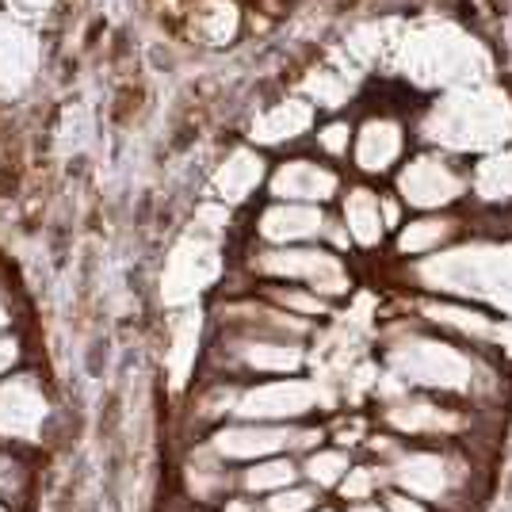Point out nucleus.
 I'll return each mask as SVG.
<instances>
[{
	"label": "nucleus",
	"mask_w": 512,
	"mask_h": 512,
	"mask_svg": "<svg viewBox=\"0 0 512 512\" xmlns=\"http://www.w3.org/2000/svg\"><path fill=\"white\" fill-rule=\"evenodd\" d=\"M394 50V69L409 85L428 88V92H448L459 85H478L490 81L493 54L478 35L467 27L440 16H425L402 27L398 39H390Z\"/></svg>",
	"instance_id": "1"
},
{
	"label": "nucleus",
	"mask_w": 512,
	"mask_h": 512,
	"mask_svg": "<svg viewBox=\"0 0 512 512\" xmlns=\"http://www.w3.org/2000/svg\"><path fill=\"white\" fill-rule=\"evenodd\" d=\"M421 138L451 157H482L512 146V96L493 81L436 92L421 115Z\"/></svg>",
	"instance_id": "2"
},
{
	"label": "nucleus",
	"mask_w": 512,
	"mask_h": 512,
	"mask_svg": "<svg viewBox=\"0 0 512 512\" xmlns=\"http://www.w3.org/2000/svg\"><path fill=\"white\" fill-rule=\"evenodd\" d=\"M413 279L440 295L512 318V241H463L413 260Z\"/></svg>",
	"instance_id": "3"
},
{
	"label": "nucleus",
	"mask_w": 512,
	"mask_h": 512,
	"mask_svg": "<svg viewBox=\"0 0 512 512\" xmlns=\"http://www.w3.org/2000/svg\"><path fill=\"white\" fill-rule=\"evenodd\" d=\"M386 367L390 379H398L402 386L444 390V394H470L486 375L474 348L436 333H402L398 341H390Z\"/></svg>",
	"instance_id": "4"
},
{
	"label": "nucleus",
	"mask_w": 512,
	"mask_h": 512,
	"mask_svg": "<svg viewBox=\"0 0 512 512\" xmlns=\"http://www.w3.org/2000/svg\"><path fill=\"white\" fill-rule=\"evenodd\" d=\"M253 272L276 283H299L321 299H341L352 291V272L341 253L321 245H268L253 256Z\"/></svg>",
	"instance_id": "5"
},
{
	"label": "nucleus",
	"mask_w": 512,
	"mask_h": 512,
	"mask_svg": "<svg viewBox=\"0 0 512 512\" xmlns=\"http://www.w3.org/2000/svg\"><path fill=\"white\" fill-rule=\"evenodd\" d=\"M394 184H398L402 207H409V211L417 214L451 211L459 199L470 195L467 165L459 157H451V153L432 150V146L413 153L409 161H402Z\"/></svg>",
	"instance_id": "6"
},
{
	"label": "nucleus",
	"mask_w": 512,
	"mask_h": 512,
	"mask_svg": "<svg viewBox=\"0 0 512 512\" xmlns=\"http://www.w3.org/2000/svg\"><path fill=\"white\" fill-rule=\"evenodd\" d=\"M421 314L432 329H440L451 341L467 344V348H497L512 356V318H501V314H490L482 306L459 299H428L421 302Z\"/></svg>",
	"instance_id": "7"
},
{
	"label": "nucleus",
	"mask_w": 512,
	"mask_h": 512,
	"mask_svg": "<svg viewBox=\"0 0 512 512\" xmlns=\"http://www.w3.org/2000/svg\"><path fill=\"white\" fill-rule=\"evenodd\" d=\"M43 65V43L31 23L16 20L0 8V104L23 96Z\"/></svg>",
	"instance_id": "8"
},
{
	"label": "nucleus",
	"mask_w": 512,
	"mask_h": 512,
	"mask_svg": "<svg viewBox=\"0 0 512 512\" xmlns=\"http://www.w3.org/2000/svg\"><path fill=\"white\" fill-rule=\"evenodd\" d=\"M318 440V432L291 425H264V421H249V425H234L214 432L211 451L218 459H272L287 448H310Z\"/></svg>",
	"instance_id": "9"
},
{
	"label": "nucleus",
	"mask_w": 512,
	"mask_h": 512,
	"mask_svg": "<svg viewBox=\"0 0 512 512\" xmlns=\"http://www.w3.org/2000/svg\"><path fill=\"white\" fill-rule=\"evenodd\" d=\"M318 406V390L306 379H272V383L249 386L241 398H237L234 413H241L245 421H299L310 409Z\"/></svg>",
	"instance_id": "10"
},
{
	"label": "nucleus",
	"mask_w": 512,
	"mask_h": 512,
	"mask_svg": "<svg viewBox=\"0 0 512 512\" xmlns=\"http://www.w3.org/2000/svg\"><path fill=\"white\" fill-rule=\"evenodd\" d=\"M386 474H390V486L394 490H406L421 501H444L455 486V470H451V459L440 455V451H421V448H394L390 463H386Z\"/></svg>",
	"instance_id": "11"
},
{
	"label": "nucleus",
	"mask_w": 512,
	"mask_h": 512,
	"mask_svg": "<svg viewBox=\"0 0 512 512\" xmlns=\"http://www.w3.org/2000/svg\"><path fill=\"white\" fill-rule=\"evenodd\" d=\"M409 130L398 115H367L356 127V142H352V161L363 176H386L402 165L406 157Z\"/></svg>",
	"instance_id": "12"
},
{
	"label": "nucleus",
	"mask_w": 512,
	"mask_h": 512,
	"mask_svg": "<svg viewBox=\"0 0 512 512\" xmlns=\"http://www.w3.org/2000/svg\"><path fill=\"white\" fill-rule=\"evenodd\" d=\"M268 192L276 195V203H314L325 207L333 195L341 192V176L321 165L314 157H291L276 165V172L268 176Z\"/></svg>",
	"instance_id": "13"
},
{
	"label": "nucleus",
	"mask_w": 512,
	"mask_h": 512,
	"mask_svg": "<svg viewBox=\"0 0 512 512\" xmlns=\"http://www.w3.org/2000/svg\"><path fill=\"white\" fill-rule=\"evenodd\" d=\"M329 214L314 203H272L260 214L256 234L264 245H318L329 237Z\"/></svg>",
	"instance_id": "14"
},
{
	"label": "nucleus",
	"mask_w": 512,
	"mask_h": 512,
	"mask_svg": "<svg viewBox=\"0 0 512 512\" xmlns=\"http://www.w3.org/2000/svg\"><path fill=\"white\" fill-rule=\"evenodd\" d=\"M46 421V394L31 375L0 383V436L39 440Z\"/></svg>",
	"instance_id": "15"
},
{
	"label": "nucleus",
	"mask_w": 512,
	"mask_h": 512,
	"mask_svg": "<svg viewBox=\"0 0 512 512\" xmlns=\"http://www.w3.org/2000/svg\"><path fill=\"white\" fill-rule=\"evenodd\" d=\"M314 127H318V107L310 104L306 96H287V100L264 107V111L256 115L253 127H249V138H253V146L272 150V146H291V142H299V138H306Z\"/></svg>",
	"instance_id": "16"
},
{
	"label": "nucleus",
	"mask_w": 512,
	"mask_h": 512,
	"mask_svg": "<svg viewBox=\"0 0 512 512\" xmlns=\"http://www.w3.org/2000/svg\"><path fill=\"white\" fill-rule=\"evenodd\" d=\"M214 276H218V253H214V245L203 241V237H188L169 260L165 302H192Z\"/></svg>",
	"instance_id": "17"
},
{
	"label": "nucleus",
	"mask_w": 512,
	"mask_h": 512,
	"mask_svg": "<svg viewBox=\"0 0 512 512\" xmlns=\"http://www.w3.org/2000/svg\"><path fill=\"white\" fill-rule=\"evenodd\" d=\"M341 226L356 249H379L386 237L383 195L367 184H352L341 195Z\"/></svg>",
	"instance_id": "18"
},
{
	"label": "nucleus",
	"mask_w": 512,
	"mask_h": 512,
	"mask_svg": "<svg viewBox=\"0 0 512 512\" xmlns=\"http://www.w3.org/2000/svg\"><path fill=\"white\" fill-rule=\"evenodd\" d=\"M386 421L398 428L402 436H451L463 428V413L448 406H436L428 398H413L402 394L386 406Z\"/></svg>",
	"instance_id": "19"
},
{
	"label": "nucleus",
	"mask_w": 512,
	"mask_h": 512,
	"mask_svg": "<svg viewBox=\"0 0 512 512\" xmlns=\"http://www.w3.org/2000/svg\"><path fill=\"white\" fill-rule=\"evenodd\" d=\"M230 352L245 371H260V375H295L306 363L299 344L287 337H272V333H249V337L234 341Z\"/></svg>",
	"instance_id": "20"
},
{
	"label": "nucleus",
	"mask_w": 512,
	"mask_h": 512,
	"mask_svg": "<svg viewBox=\"0 0 512 512\" xmlns=\"http://www.w3.org/2000/svg\"><path fill=\"white\" fill-rule=\"evenodd\" d=\"M264 176H268V165H264L260 150L237 146V150L226 153V161L214 169L211 192L218 195L226 207H230V203H245V199L264 184Z\"/></svg>",
	"instance_id": "21"
},
{
	"label": "nucleus",
	"mask_w": 512,
	"mask_h": 512,
	"mask_svg": "<svg viewBox=\"0 0 512 512\" xmlns=\"http://www.w3.org/2000/svg\"><path fill=\"white\" fill-rule=\"evenodd\" d=\"M455 237H459V218H451L448 211L417 214V218H409V222L398 226L394 249L406 260H425V256L455 245Z\"/></svg>",
	"instance_id": "22"
},
{
	"label": "nucleus",
	"mask_w": 512,
	"mask_h": 512,
	"mask_svg": "<svg viewBox=\"0 0 512 512\" xmlns=\"http://www.w3.org/2000/svg\"><path fill=\"white\" fill-rule=\"evenodd\" d=\"M467 180L470 195L482 207H493V211L512 207V146L474 157V165H467Z\"/></svg>",
	"instance_id": "23"
},
{
	"label": "nucleus",
	"mask_w": 512,
	"mask_h": 512,
	"mask_svg": "<svg viewBox=\"0 0 512 512\" xmlns=\"http://www.w3.org/2000/svg\"><path fill=\"white\" fill-rule=\"evenodd\" d=\"M195 35L203 39L207 46H226L234 43L237 27H241V8L234 0H203L195 8Z\"/></svg>",
	"instance_id": "24"
},
{
	"label": "nucleus",
	"mask_w": 512,
	"mask_h": 512,
	"mask_svg": "<svg viewBox=\"0 0 512 512\" xmlns=\"http://www.w3.org/2000/svg\"><path fill=\"white\" fill-rule=\"evenodd\" d=\"M295 478H299V467L291 459H256L253 467L245 470V490L272 497V493L295 486Z\"/></svg>",
	"instance_id": "25"
},
{
	"label": "nucleus",
	"mask_w": 512,
	"mask_h": 512,
	"mask_svg": "<svg viewBox=\"0 0 512 512\" xmlns=\"http://www.w3.org/2000/svg\"><path fill=\"white\" fill-rule=\"evenodd\" d=\"M348 455L344 448H318L306 455V463H302V474L310 478V486L314 490H333V486H341V478L348 474Z\"/></svg>",
	"instance_id": "26"
},
{
	"label": "nucleus",
	"mask_w": 512,
	"mask_h": 512,
	"mask_svg": "<svg viewBox=\"0 0 512 512\" xmlns=\"http://www.w3.org/2000/svg\"><path fill=\"white\" fill-rule=\"evenodd\" d=\"M383 486H390V474H386V467H348V474L341 478V497L348 501V505H360V501H371L375 493L383 490Z\"/></svg>",
	"instance_id": "27"
},
{
	"label": "nucleus",
	"mask_w": 512,
	"mask_h": 512,
	"mask_svg": "<svg viewBox=\"0 0 512 512\" xmlns=\"http://www.w3.org/2000/svg\"><path fill=\"white\" fill-rule=\"evenodd\" d=\"M272 302H276L279 310H287V314H295V318H318L329 310V299H321L314 291H306V287H287L283 291V283H272Z\"/></svg>",
	"instance_id": "28"
},
{
	"label": "nucleus",
	"mask_w": 512,
	"mask_h": 512,
	"mask_svg": "<svg viewBox=\"0 0 512 512\" xmlns=\"http://www.w3.org/2000/svg\"><path fill=\"white\" fill-rule=\"evenodd\" d=\"M314 142H318V150L325 157H333V161H341L352 153V142H356V127L348 123V119H329V123H321L314 130Z\"/></svg>",
	"instance_id": "29"
},
{
	"label": "nucleus",
	"mask_w": 512,
	"mask_h": 512,
	"mask_svg": "<svg viewBox=\"0 0 512 512\" xmlns=\"http://www.w3.org/2000/svg\"><path fill=\"white\" fill-rule=\"evenodd\" d=\"M314 490L310 486H287V490H279L268 497V509L264 512H310L314 509Z\"/></svg>",
	"instance_id": "30"
},
{
	"label": "nucleus",
	"mask_w": 512,
	"mask_h": 512,
	"mask_svg": "<svg viewBox=\"0 0 512 512\" xmlns=\"http://www.w3.org/2000/svg\"><path fill=\"white\" fill-rule=\"evenodd\" d=\"M0 8L8 12V16H16V20H23V23H35L43 20L46 12L54 8V0H0Z\"/></svg>",
	"instance_id": "31"
},
{
	"label": "nucleus",
	"mask_w": 512,
	"mask_h": 512,
	"mask_svg": "<svg viewBox=\"0 0 512 512\" xmlns=\"http://www.w3.org/2000/svg\"><path fill=\"white\" fill-rule=\"evenodd\" d=\"M192 474H199V482H192L195 497H214V493L226 490V482H230L222 467H195Z\"/></svg>",
	"instance_id": "32"
},
{
	"label": "nucleus",
	"mask_w": 512,
	"mask_h": 512,
	"mask_svg": "<svg viewBox=\"0 0 512 512\" xmlns=\"http://www.w3.org/2000/svg\"><path fill=\"white\" fill-rule=\"evenodd\" d=\"M386 512H428V505L421 501V497H413V493L406 490H386Z\"/></svg>",
	"instance_id": "33"
},
{
	"label": "nucleus",
	"mask_w": 512,
	"mask_h": 512,
	"mask_svg": "<svg viewBox=\"0 0 512 512\" xmlns=\"http://www.w3.org/2000/svg\"><path fill=\"white\" fill-rule=\"evenodd\" d=\"M16 356H20V344L12 341V337H0V375L16 363Z\"/></svg>",
	"instance_id": "34"
},
{
	"label": "nucleus",
	"mask_w": 512,
	"mask_h": 512,
	"mask_svg": "<svg viewBox=\"0 0 512 512\" xmlns=\"http://www.w3.org/2000/svg\"><path fill=\"white\" fill-rule=\"evenodd\" d=\"M12 486H16V463L0 455V490H12Z\"/></svg>",
	"instance_id": "35"
},
{
	"label": "nucleus",
	"mask_w": 512,
	"mask_h": 512,
	"mask_svg": "<svg viewBox=\"0 0 512 512\" xmlns=\"http://www.w3.org/2000/svg\"><path fill=\"white\" fill-rule=\"evenodd\" d=\"M222 512H260L253 501H245V497H234V501H226V509Z\"/></svg>",
	"instance_id": "36"
},
{
	"label": "nucleus",
	"mask_w": 512,
	"mask_h": 512,
	"mask_svg": "<svg viewBox=\"0 0 512 512\" xmlns=\"http://www.w3.org/2000/svg\"><path fill=\"white\" fill-rule=\"evenodd\" d=\"M348 512H386V505H371V501H360V505H352Z\"/></svg>",
	"instance_id": "37"
},
{
	"label": "nucleus",
	"mask_w": 512,
	"mask_h": 512,
	"mask_svg": "<svg viewBox=\"0 0 512 512\" xmlns=\"http://www.w3.org/2000/svg\"><path fill=\"white\" fill-rule=\"evenodd\" d=\"M8 321H12V318H8V306H4V302H0V329H4V325H8Z\"/></svg>",
	"instance_id": "38"
},
{
	"label": "nucleus",
	"mask_w": 512,
	"mask_h": 512,
	"mask_svg": "<svg viewBox=\"0 0 512 512\" xmlns=\"http://www.w3.org/2000/svg\"><path fill=\"white\" fill-rule=\"evenodd\" d=\"M0 512H4V509H0Z\"/></svg>",
	"instance_id": "39"
}]
</instances>
